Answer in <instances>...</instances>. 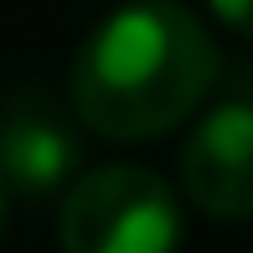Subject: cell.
Listing matches in <instances>:
<instances>
[{"label": "cell", "instance_id": "cell-1", "mask_svg": "<svg viewBox=\"0 0 253 253\" xmlns=\"http://www.w3.org/2000/svg\"><path fill=\"white\" fill-rule=\"evenodd\" d=\"M217 67L212 31L186 5H124L88 31L73 62V119L103 140H155L202 109Z\"/></svg>", "mask_w": 253, "mask_h": 253}, {"label": "cell", "instance_id": "cell-2", "mask_svg": "<svg viewBox=\"0 0 253 253\" xmlns=\"http://www.w3.org/2000/svg\"><path fill=\"white\" fill-rule=\"evenodd\" d=\"M62 253H176V191L145 166H98L78 176L57 212Z\"/></svg>", "mask_w": 253, "mask_h": 253}, {"label": "cell", "instance_id": "cell-3", "mask_svg": "<svg viewBox=\"0 0 253 253\" xmlns=\"http://www.w3.org/2000/svg\"><path fill=\"white\" fill-rule=\"evenodd\" d=\"M181 186L197 212L217 222L253 217V103L227 98L181 145Z\"/></svg>", "mask_w": 253, "mask_h": 253}, {"label": "cell", "instance_id": "cell-4", "mask_svg": "<svg viewBox=\"0 0 253 253\" xmlns=\"http://www.w3.org/2000/svg\"><path fill=\"white\" fill-rule=\"evenodd\" d=\"M83 140L78 119L37 88H21L0 103V186L21 197H52L73 181Z\"/></svg>", "mask_w": 253, "mask_h": 253}, {"label": "cell", "instance_id": "cell-5", "mask_svg": "<svg viewBox=\"0 0 253 253\" xmlns=\"http://www.w3.org/2000/svg\"><path fill=\"white\" fill-rule=\"evenodd\" d=\"M207 5L217 10V21H222L227 31H238V37H253V0H207Z\"/></svg>", "mask_w": 253, "mask_h": 253}, {"label": "cell", "instance_id": "cell-6", "mask_svg": "<svg viewBox=\"0 0 253 253\" xmlns=\"http://www.w3.org/2000/svg\"><path fill=\"white\" fill-rule=\"evenodd\" d=\"M5 227H10V191L0 186V238H5Z\"/></svg>", "mask_w": 253, "mask_h": 253}]
</instances>
